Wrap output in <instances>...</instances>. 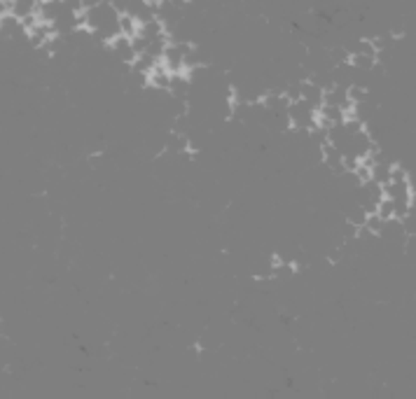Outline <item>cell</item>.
I'll use <instances>...</instances> for the list:
<instances>
[{"mask_svg":"<svg viewBox=\"0 0 416 399\" xmlns=\"http://www.w3.org/2000/svg\"><path fill=\"white\" fill-rule=\"evenodd\" d=\"M377 213L384 217V219H393L395 217V201L393 199H388L384 197L379 201V208H377Z\"/></svg>","mask_w":416,"mask_h":399,"instance_id":"obj_1","label":"cell"},{"mask_svg":"<svg viewBox=\"0 0 416 399\" xmlns=\"http://www.w3.org/2000/svg\"><path fill=\"white\" fill-rule=\"evenodd\" d=\"M14 5H16V0H0V12H3V14H12L14 12Z\"/></svg>","mask_w":416,"mask_h":399,"instance_id":"obj_2","label":"cell"}]
</instances>
